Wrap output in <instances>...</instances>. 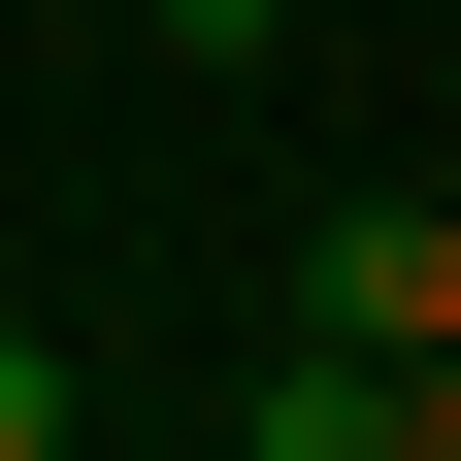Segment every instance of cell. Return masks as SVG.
<instances>
[{
  "instance_id": "1",
  "label": "cell",
  "mask_w": 461,
  "mask_h": 461,
  "mask_svg": "<svg viewBox=\"0 0 461 461\" xmlns=\"http://www.w3.org/2000/svg\"><path fill=\"white\" fill-rule=\"evenodd\" d=\"M297 330L330 363H461V198H330L297 230Z\"/></svg>"
},
{
  "instance_id": "2",
  "label": "cell",
  "mask_w": 461,
  "mask_h": 461,
  "mask_svg": "<svg viewBox=\"0 0 461 461\" xmlns=\"http://www.w3.org/2000/svg\"><path fill=\"white\" fill-rule=\"evenodd\" d=\"M230 461H395V363H330V330H297V363H264V429H230Z\"/></svg>"
},
{
  "instance_id": "3",
  "label": "cell",
  "mask_w": 461,
  "mask_h": 461,
  "mask_svg": "<svg viewBox=\"0 0 461 461\" xmlns=\"http://www.w3.org/2000/svg\"><path fill=\"white\" fill-rule=\"evenodd\" d=\"M0 461H67V330H0Z\"/></svg>"
},
{
  "instance_id": "4",
  "label": "cell",
  "mask_w": 461,
  "mask_h": 461,
  "mask_svg": "<svg viewBox=\"0 0 461 461\" xmlns=\"http://www.w3.org/2000/svg\"><path fill=\"white\" fill-rule=\"evenodd\" d=\"M395 461H461V363H395Z\"/></svg>"
}]
</instances>
